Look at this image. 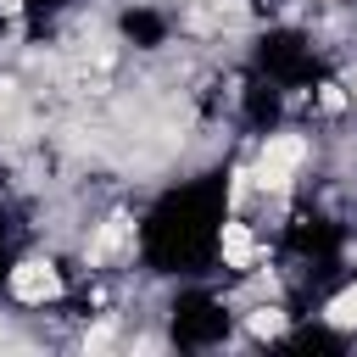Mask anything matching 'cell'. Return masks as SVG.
I'll use <instances>...</instances> for the list:
<instances>
[{
    "instance_id": "obj_5",
    "label": "cell",
    "mask_w": 357,
    "mask_h": 357,
    "mask_svg": "<svg viewBox=\"0 0 357 357\" xmlns=\"http://www.w3.org/2000/svg\"><path fill=\"white\" fill-rule=\"evenodd\" d=\"M251 335H262V340L268 335H284V312H273V307L268 312H251Z\"/></svg>"
},
{
    "instance_id": "obj_1",
    "label": "cell",
    "mask_w": 357,
    "mask_h": 357,
    "mask_svg": "<svg viewBox=\"0 0 357 357\" xmlns=\"http://www.w3.org/2000/svg\"><path fill=\"white\" fill-rule=\"evenodd\" d=\"M301 156H307V145H301L296 134L268 139V151H262V162H257V184H262V190H284L290 173L301 167Z\"/></svg>"
},
{
    "instance_id": "obj_2",
    "label": "cell",
    "mask_w": 357,
    "mask_h": 357,
    "mask_svg": "<svg viewBox=\"0 0 357 357\" xmlns=\"http://www.w3.org/2000/svg\"><path fill=\"white\" fill-rule=\"evenodd\" d=\"M11 296H17V301H56V296H61V273H56L50 262L28 257V262L11 268Z\"/></svg>"
},
{
    "instance_id": "obj_7",
    "label": "cell",
    "mask_w": 357,
    "mask_h": 357,
    "mask_svg": "<svg viewBox=\"0 0 357 357\" xmlns=\"http://www.w3.org/2000/svg\"><path fill=\"white\" fill-rule=\"evenodd\" d=\"M22 11V0H0V17H17Z\"/></svg>"
},
{
    "instance_id": "obj_3",
    "label": "cell",
    "mask_w": 357,
    "mask_h": 357,
    "mask_svg": "<svg viewBox=\"0 0 357 357\" xmlns=\"http://www.w3.org/2000/svg\"><path fill=\"white\" fill-rule=\"evenodd\" d=\"M223 257H229L234 268H245V262L257 257V245H251V234H245V223H223Z\"/></svg>"
},
{
    "instance_id": "obj_4",
    "label": "cell",
    "mask_w": 357,
    "mask_h": 357,
    "mask_svg": "<svg viewBox=\"0 0 357 357\" xmlns=\"http://www.w3.org/2000/svg\"><path fill=\"white\" fill-rule=\"evenodd\" d=\"M329 324H357V284L351 290H340L335 301H329V312H324Z\"/></svg>"
},
{
    "instance_id": "obj_6",
    "label": "cell",
    "mask_w": 357,
    "mask_h": 357,
    "mask_svg": "<svg viewBox=\"0 0 357 357\" xmlns=\"http://www.w3.org/2000/svg\"><path fill=\"white\" fill-rule=\"evenodd\" d=\"M117 240H123V218H112V223L100 229V240H95V251H89V257H106V251H112Z\"/></svg>"
}]
</instances>
